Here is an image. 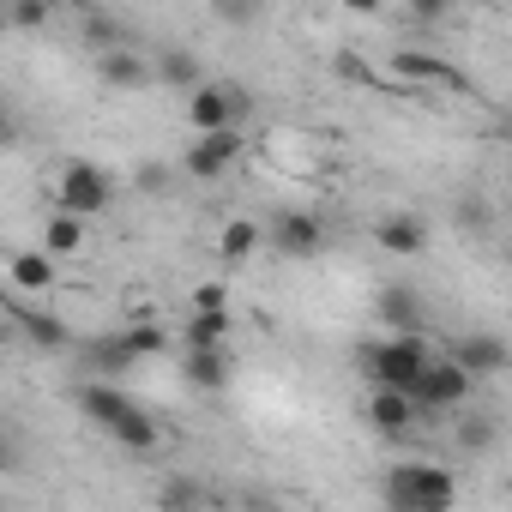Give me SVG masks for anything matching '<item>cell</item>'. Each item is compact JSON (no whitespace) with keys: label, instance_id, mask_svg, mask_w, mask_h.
I'll use <instances>...</instances> for the list:
<instances>
[{"label":"cell","instance_id":"8","mask_svg":"<svg viewBox=\"0 0 512 512\" xmlns=\"http://www.w3.org/2000/svg\"><path fill=\"white\" fill-rule=\"evenodd\" d=\"M452 362H458L470 380H494V374H506L512 350H506L494 332H470V338H458V344H452Z\"/></svg>","mask_w":512,"mask_h":512},{"label":"cell","instance_id":"11","mask_svg":"<svg viewBox=\"0 0 512 512\" xmlns=\"http://www.w3.org/2000/svg\"><path fill=\"white\" fill-rule=\"evenodd\" d=\"M97 79L115 85V91H145V85L157 79V67H151L139 49H109V55H97Z\"/></svg>","mask_w":512,"mask_h":512},{"label":"cell","instance_id":"20","mask_svg":"<svg viewBox=\"0 0 512 512\" xmlns=\"http://www.w3.org/2000/svg\"><path fill=\"white\" fill-rule=\"evenodd\" d=\"M260 241H266V229L253 223V217H229L223 235H217V253H223V260H247V253L260 247Z\"/></svg>","mask_w":512,"mask_h":512},{"label":"cell","instance_id":"12","mask_svg":"<svg viewBox=\"0 0 512 512\" xmlns=\"http://www.w3.org/2000/svg\"><path fill=\"white\" fill-rule=\"evenodd\" d=\"M392 73H398V79H416V85H452V91L464 85V73H458L446 55H428V49H398V55H392Z\"/></svg>","mask_w":512,"mask_h":512},{"label":"cell","instance_id":"13","mask_svg":"<svg viewBox=\"0 0 512 512\" xmlns=\"http://www.w3.org/2000/svg\"><path fill=\"white\" fill-rule=\"evenodd\" d=\"M374 241H380L386 253H398V260H410V253L428 247V223H422L416 211H392V217L374 223Z\"/></svg>","mask_w":512,"mask_h":512},{"label":"cell","instance_id":"30","mask_svg":"<svg viewBox=\"0 0 512 512\" xmlns=\"http://www.w3.org/2000/svg\"><path fill=\"white\" fill-rule=\"evenodd\" d=\"M272 512H296V506H272Z\"/></svg>","mask_w":512,"mask_h":512},{"label":"cell","instance_id":"28","mask_svg":"<svg viewBox=\"0 0 512 512\" xmlns=\"http://www.w3.org/2000/svg\"><path fill=\"white\" fill-rule=\"evenodd\" d=\"M458 446H464V452H482V446H494V428H488V422H464V428H458Z\"/></svg>","mask_w":512,"mask_h":512},{"label":"cell","instance_id":"16","mask_svg":"<svg viewBox=\"0 0 512 512\" xmlns=\"http://www.w3.org/2000/svg\"><path fill=\"white\" fill-rule=\"evenodd\" d=\"M85 362H91V374H97V380H109V386H115V374H127L139 356H133V344H127V332H121V338H97V344L85 350Z\"/></svg>","mask_w":512,"mask_h":512},{"label":"cell","instance_id":"19","mask_svg":"<svg viewBox=\"0 0 512 512\" xmlns=\"http://www.w3.org/2000/svg\"><path fill=\"white\" fill-rule=\"evenodd\" d=\"M151 67H157L163 85H181V91H199V85H205V79H199V61H193L187 49H157Z\"/></svg>","mask_w":512,"mask_h":512},{"label":"cell","instance_id":"9","mask_svg":"<svg viewBox=\"0 0 512 512\" xmlns=\"http://www.w3.org/2000/svg\"><path fill=\"white\" fill-rule=\"evenodd\" d=\"M416 416H422V404H416L410 392H368V428H374V434L404 440V434L416 428Z\"/></svg>","mask_w":512,"mask_h":512},{"label":"cell","instance_id":"23","mask_svg":"<svg viewBox=\"0 0 512 512\" xmlns=\"http://www.w3.org/2000/svg\"><path fill=\"white\" fill-rule=\"evenodd\" d=\"M229 314H187V350H223Z\"/></svg>","mask_w":512,"mask_h":512},{"label":"cell","instance_id":"15","mask_svg":"<svg viewBox=\"0 0 512 512\" xmlns=\"http://www.w3.org/2000/svg\"><path fill=\"white\" fill-rule=\"evenodd\" d=\"M19 326L31 332L37 350H73V326L61 314H43V308H19Z\"/></svg>","mask_w":512,"mask_h":512},{"label":"cell","instance_id":"14","mask_svg":"<svg viewBox=\"0 0 512 512\" xmlns=\"http://www.w3.org/2000/svg\"><path fill=\"white\" fill-rule=\"evenodd\" d=\"M79 410H85V416H91V422L109 434V428H115V422L133 410V398H127L121 386H109V380H91V386H79Z\"/></svg>","mask_w":512,"mask_h":512},{"label":"cell","instance_id":"24","mask_svg":"<svg viewBox=\"0 0 512 512\" xmlns=\"http://www.w3.org/2000/svg\"><path fill=\"white\" fill-rule=\"evenodd\" d=\"M199 500H205V488L193 476H169V488H163V506L169 512H199Z\"/></svg>","mask_w":512,"mask_h":512},{"label":"cell","instance_id":"25","mask_svg":"<svg viewBox=\"0 0 512 512\" xmlns=\"http://www.w3.org/2000/svg\"><path fill=\"white\" fill-rule=\"evenodd\" d=\"M127 344H133V356H157V350L169 344V332H163L157 320H139V326L127 332Z\"/></svg>","mask_w":512,"mask_h":512},{"label":"cell","instance_id":"10","mask_svg":"<svg viewBox=\"0 0 512 512\" xmlns=\"http://www.w3.org/2000/svg\"><path fill=\"white\" fill-rule=\"evenodd\" d=\"M380 320H386V338H416L422 332V296L410 284H386L380 290Z\"/></svg>","mask_w":512,"mask_h":512},{"label":"cell","instance_id":"21","mask_svg":"<svg viewBox=\"0 0 512 512\" xmlns=\"http://www.w3.org/2000/svg\"><path fill=\"white\" fill-rule=\"evenodd\" d=\"M187 380H193L199 392H223L229 356H223V350H187Z\"/></svg>","mask_w":512,"mask_h":512},{"label":"cell","instance_id":"26","mask_svg":"<svg viewBox=\"0 0 512 512\" xmlns=\"http://www.w3.org/2000/svg\"><path fill=\"white\" fill-rule=\"evenodd\" d=\"M193 314H229V284H199L193 290Z\"/></svg>","mask_w":512,"mask_h":512},{"label":"cell","instance_id":"22","mask_svg":"<svg viewBox=\"0 0 512 512\" xmlns=\"http://www.w3.org/2000/svg\"><path fill=\"white\" fill-rule=\"evenodd\" d=\"M13 290H55V260L49 253H13Z\"/></svg>","mask_w":512,"mask_h":512},{"label":"cell","instance_id":"29","mask_svg":"<svg viewBox=\"0 0 512 512\" xmlns=\"http://www.w3.org/2000/svg\"><path fill=\"white\" fill-rule=\"evenodd\" d=\"M139 187L163 199V193H169V169H163V163H145V169H139Z\"/></svg>","mask_w":512,"mask_h":512},{"label":"cell","instance_id":"5","mask_svg":"<svg viewBox=\"0 0 512 512\" xmlns=\"http://www.w3.org/2000/svg\"><path fill=\"white\" fill-rule=\"evenodd\" d=\"M470 386H476V380H470L452 356H434L428 374H422V386H416V404H422L428 416H440V410H458V404L470 398Z\"/></svg>","mask_w":512,"mask_h":512},{"label":"cell","instance_id":"4","mask_svg":"<svg viewBox=\"0 0 512 512\" xmlns=\"http://www.w3.org/2000/svg\"><path fill=\"white\" fill-rule=\"evenodd\" d=\"M109 199H115V181L97 163H67L55 181V205L73 217H97V211H109Z\"/></svg>","mask_w":512,"mask_h":512},{"label":"cell","instance_id":"18","mask_svg":"<svg viewBox=\"0 0 512 512\" xmlns=\"http://www.w3.org/2000/svg\"><path fill=\"white\" fill-rule=\"evenodd\" d=\"M109 440H115V446H127V452H151V446H157V416L133 404V410L109 428Z\"/></svg>","mask_w":512,"mask_h":512},{"label":"cell","instance_id":"6","mask_svg":"<svg viewBox=\"0 0 512 512\" xmlns=\"http://www.w3.org/2000/svg\"><path fill=\"white\" fill-rule=\"evenodd\" d=\"M272 247L284 253V260H314V253L326 247V223L314 211H278L272 223Z\"/></svg>","mask_w":512,"mask_h":512},{"label":"cell","instance_id":"2","mask_svg":"<svg viewBox=\"0 0 512 512\" xmlns=\"http://www.w3.org/2000/svg\"><path fill=\"white\" fill-rule=\"evenodd\" d=\"M356 362H362V374H368L374 392H410L416 398V386H422V374H428L434 356H428L422 338H374V344L356 350Z\"/></svg>","mask_w":512,"mask_h":512},{"label":"cell","instance_id":"3","mask_svg":"<svg viewBox=\"0 0 512 512\" xmlns=\"http://www.w3.org/2000/svg\"><path fill=\"white\" fill-rule=\"evenodd\" d=\"M247 109H253V97L241 85H199L187 97V127H193V139L235 133V121H247Z\"/></svg>","mask_w":512,"mask_h":512},{"label":"cell","instance_id":"27","mask_svg":"<svg viewBox=\"0 0 512 512\" xmlns=\"http://www.w3.org/2000/svg\"><path fill=\"white\" fill-rule=\"evenodd\" d=\"M7 25H25V31H37V25H49V7H43V0H19V7L7 13Z\"/></svg>","mask_w":512,"mask_h":512},{"label":"cell","instance_id":"7","mask_svg":"<svg viewBox=\"0 0 512 512\" xmlns=\"http://www.w3.org/2000/svg\"><path fill=\"white\" fill-rule=\"evenodd\" d=\"M235 157H241V133H211V139H193V145H187L181 169H187L193 181H217V175H229Z\"/></svg>","mask_w":512,"mask_h":512},{"label":"cell","instance_id":"17","mask_svg":"<svg viewBox=\"0 0 512 512\" xmlns=\"http://www.w3.org/2000/svg\"><path fill=\"white\" fill-rule=\"evenodd\" d=\"M79 247H85V217L55 211V217L43 223V253H49V260H67V253H79Z\"/></svg>","mask_w":512,"mask_h":512},{"label":"cell","instance_id":"1","mask_svg":"<svg viewBox=\"0 0 512 512\" xmlns=\"http://www.w3.org/2000/svg\"><path fill=\"white\" fill-rule=\"evenodd\" d=\"M380 494H386V512H452L458 476L446 464H392Z\"/></svg>","mask_w":512,"mask_h":512}]
</instances>
